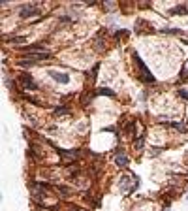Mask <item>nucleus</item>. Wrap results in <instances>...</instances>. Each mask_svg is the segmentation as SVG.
<instances>
[{
    "mask_svg": "<svg viewBox=\"0 0 188 211\" xmlns=\"http://www.w3.org/2000/svg\"><path fill=\"white\" fill-rule=\"evenodd\" d=\"M132 57H134L136 66H137V70H139V77H141L143 81H147V83H154V81H156V79H154V75L149 72V68H147V66H145V62L139 58V55H137V53H134Z\"/></svg>",
    "mask_w": 188,
    "mask_h": 211,
    "instance_id": "1",
    "label": "nucleus"
},
{
    "mask_svg": "<svg viewBox=\"0 0 188 211\" xmlns=\"http://www.w3.org/2000/svg\"><path fill=\"white\" fill-rule=\"evenodd\" d=\"M17 81H19L24 89H30V91H36V89H38V85L34 83V79H32L30 74H19V75H17Z\"/></svg>",
    "mask_w": 188,
    "mask_h": 211,
    "instance_id": "2",
    "label": "nucleus"
},
{
    "mask_svg": "<svg viewBox=\"0 0 188 211\" xmlns=\"http://www.w3.org/2000/svg\"><path fill=\"white\" fill-rule=\"evenodd\" d=\"M19 15H21L23 19H26V17H34V15H40V8H38L36 4L23 6V8H21V11H19Z\"/></svg>",
    "mask_w": 188,
    "mask_h": 211,
    "instance_id": "3",
    "label": "nucleus"
},
{
    "mask_svg": "<svg viewBox=\"0 0 188 211\" xmlns=\"http://www.w3.org/2000/svg\"><path fill=\"white\" fill-rule=\"evenodd\" d=\"M47 58H51L49 51H43V53H26V60H32V62H40V60H47Z\"/></svg>",
    "mask_w": 188,
    "mask_h": 211,
    "instance_id": "4",
    "label": "nucleus"
},
{
    "mask_svg": "<svg viewBox=\"0 0 188 211\" xmlns=\"http://www.w3.org/2000/svg\"><path fill=\"white\" fill-rule=\"evenodd\" d=\"M51 77H53L56 83H62V85L70 83V75H68V74H64V72H51Z\"/></svg>",
    "mask_w": 188,
    "mask_h": 211,
    "instance_id": "5",
    "label": "nucleus"
},
{
    "mask_svg": "<svg viewBox=\"0 0 188 211\" xmlns=\"http://www.w3.org/2000/svg\"><path fill=\"white\" fill-rule=\"evenodd\" d=\"M115 164H117L119 168L128 166V157H126V155H119V157H115Z\"/></svg>",
    "mask_w": 188,
    "mask_h": 211,
    "instance_id": "6",
    "label": "nucleus"
},
{
    "mask_svg": "<svg viewBox=\"0 0 188 211\" xmlns=\"http://www.w3.org/2000/svg\"><path fill=\"white\" fill-rule=\"evenodd\" d=\"M185 13H188V6H177L171 9V15H185Z\"/></svg>",
    "mask_w": 188,
    "mask_h": 211,
    "instance_id": "7",
    "label": "nucleus"
},
{
    "mask_svg": "<svg viewBox=\"0 0 188 211\" xmlns=\"http://www.w3.org/2000/svg\"><path fill=\"white\" fill-rule=\"evenodd\" d=\"M96 94H104V96H115V92H113L111 89H107V87H100V89L96 91Z\"/></svg>",
    "mask_w": 188,
    "mask_h": 211,
    "instance_id": "8",
    "label": "nucleus"
},
{
    "mask_svg": "<svg viewBox=\"0 0 188 211\" xmlns=\"http://www.w3.org/2000/svg\"><path fill=\"white\" fill-rule=\"evenodd\" d=\"M53 113H55V115H68V113H70V108H66V106H58V108H55Z\"/></svg>",
    "mask_w": 188,
    "mask_h": 211,
    "instance_id": "9",
    "label": "nucleus"
},
{
    "mask_svg": "<svg viewBox=\"0 0 188 211\" xmlns=\"http://www.w3.org/2000/svg\"><path fill=\"white\" fill-rule=\"evenodd\" d=\"M173 128L179 132H188V125H181V123H173Z\"/></svg>",
    "mask_w": 188,
    "mask_h": 211,
    "instance_id": "10",
    "label": "nucleus"
},
{
    "mask_svg": "<svg viewBox=\"0 0 188 211\" xmlns=\"http://www.w3.org/2000/svg\"><path fill=\"white\" fill-rule=\"evenodd\" d=\"M9 42H11V43H24L26 40H24V38H9Z\"/></svg>",
    "mask_w": 188,
    "mask_h": 211,
    "instance_id": "11",
    "label": "nucleus"
},
{
    "mask_svg": "<svg viewBox=\"0 0 188 211\" xmlns=\"http://www.w3.org/2000/svg\"><path fill=\"white\" fill-rule=\"evenodd\" d=\"M143 143H145V138H139V140L136 142V149H141V147H143Z\"/></svg>",
    "mask_w": 188,
    "mask_h": 211,
    "instance_id": "12",
    "label": "nucleus"
},
{
    "mask_svg": "<svg viewBox=\"0 0 188 211\" xmlns=\"http://www.w3.org/2000/svg\"><path fill=\"white\" fill-rule=\"evenodd\" d=\"M179 96H181V98H185V100H188V91L181 89V91H179Z\"/></svg>",
    "mask_w": 188,
    "mask_h": 211,
    "instance_id": "13",
    "label": "nucleus"
},
{
    "mask_svg": "<svg viewBox=\"0 0 188 211\" xmlns=\"http://www.w3.org/2000/svg\"><path fill=\"white\" fill-rule=\"evenodd\" d=\"M68 211H89V209H83V208H77V206H70Z\"/></svg>",
    "mask_w": 188,
    "mask_h": 211,
    "instance_id": "14",
    "label": "nucleus"
},
{
    "mask_svg": "<svg viewBox=\"0 0 188 211\" xmlns=\"http://www.w3.org/2000/svg\"><path fill=\"white\" fill-rule=\"evenodd\" d=\"M186 200H188V196H186Z\"/></svg>",
    "mask_w": 188,
    "mask_h": 211,
    "instance_id": "15",
    "label": "nucleus"
}]
</instances>
